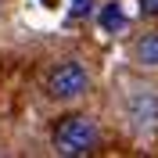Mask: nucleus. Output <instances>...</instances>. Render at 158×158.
I'll use <instances>...</instances> for the list:
<instances>
[{
    "label": "nucleus",
    "mask_w": 158,
    "mask_h": 158,
    "mask_svg": "<svg viewBox=\"0 0 158 158\" xmlns=\"http://www.w3.org/2000/svg\"><path fill=\"white\" fill-rule=\"evenodd\" d=\"M69 4H72V15H76V18H83V15L94 11V0H69Z\"/></svg>",
    "instance_id": "6"
},
{
    "label": "nucleus",
    "mask_w": 158,
    "mask_h": 158,
    "mask_svg": "<svg viewBox=\"0 0 158 158\" xmlns=\"http://www.w3.org/2000/svg\"><path fill=\"white\" fill-rule=\"evenodd\" d=\"M101 144V129L90 115H65L54 126V151L65 158H79Z\"/></svg>",
    "instance_id": "1"
},
{
    "label": "nucleus",
    "mask_w": 158,
    "mask_h": 158,
    "mask_svg": "<svg viewBox=\"0 0 158 158\" xmlns=\"http://www.w3.org/2000/svg\"><path fill=\"white\" fill-rule=\"evenodd\" d=\"M43 4H47V7H50V4H54V0H43Z\"/></svg>",
    "instance_id": "8"
},
{
    "label": "nucleus",
    "mask_w": 158,
    "mask_h": 158,
    "mask_svg": "<svg viewBox=\"0 0 158 158\" xmlns=\"http://www.w3.org/2000/svg\"><path fill=\"white\" fill-rule=\"evenodd\" d=\"M133 58L148 69H158V32H144V36L133 43Z\"/></svg>",
    "instance_id": "4"
},
{
    "label": "nucleus",
    "mask_w": 158,
    "mask_h": 158,
    "mask_svg": "<svg viewBox=\"0 0 158 158\" xmlns=\"http://www.w3.org/2000/svg\"><path fill=\"white\" fill-rule=\"evenodd\" d=\"M90 90V72L79 65V61H61L54 65L47 76V94L54 101H76Z\"/></svg>",
    "instance_id": "2"
},
{
    "label": "nucleus",
    "mask_w": 158,
    "mask_h": 158,
    "mask_svg": "<svg viewBox=\"0 0 158 158\" xmlns=\"http://www.w3.org/2000/svg\"><path fill=\"white\" fill-rule=\"evenodd\" d=\"M140 15L144 18H158V0H140Z\"/></svg>",
    "instance_id": "7"
},
{
    "label": "nucleus",
    "mask_w": 158,
    "mask_h": 158,
    "mask_svg": "<svg viewBox=\"0 0 158 158\" xmlns=\"http://www.w3.org/2000/svg\"><path fill=\"white\" fill-rule=\"evenodd\" d=\"M129 118H133L137 126H151L158 118V97L151 90H144V94H137V97L129 101Z\"/></svg>",
    "instance_id": "3"
},
{
    "label": "nucleus",
    "mask_w": 158,
    "mask_h": 158,
    "mask_svg": "<svg viewBox=\"0 0 158 158\" xmlns=\"http://www.w3.org/2000/svg\"><path fill=\"white\" fill-rule=\"evenodd\" d=\"M101 29H104V32L126 29V15H122V7H118V4H104V11H101Z\"/></svg>",
    "instance_id": "5"
}]
</instances>
